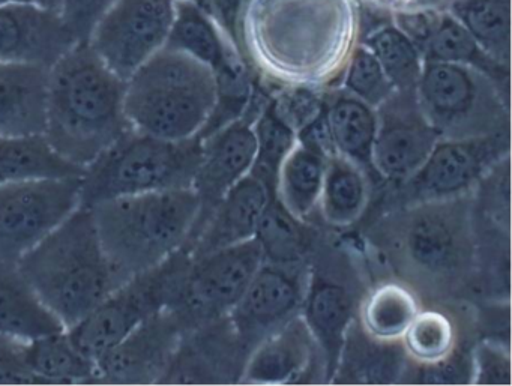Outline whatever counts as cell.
<instances>
[{"instance_id": "6da1fadb", "label": "cell", "mask_w": 512, "mask_h": 386, "mask_svg": "<svg viewBox=\"0 0 512 386\" xmlns=\"http://www.w3.org/2000/svg\"><path fill=\"white\" fill-rule=\"evenodd\" d=\"M359 35V0H245L238 20L242 58L283 85L334 82Z\"/></svg>"}, {"instance_id": "7a4b0ae2", "label": "cell", "mask_w": 512, "mask_h": 386, "mask_svg": "<svg viewBox=\"0 0 512 386\" xmlns=\"http://www.w3.org/2000/svg\"><path fill=\"white\" fill-rule=\"evenodd\" d=\"M124 98L125 80L88 43L76 44L49 70L44 139L85 170L130 133Z\"/></svg>"}, {"instance_id": "3957f363", "label": "cell", "mask_w": 512, "mask_h": 386, "mask_svg": "<svg viewBox=\"0 0 512 386\" xmlns=\"http://www.w3.org/2000/svg\"><path fill=\"white\" fill-rule=\"evenodd\" d=\"M473 206L466 194L394 209L377 227V239L395 269L421 290H460L478 265Z\"/></svg>"}, {"instance_id": "277c9868", "label": "cell", "mask_w": 512, "mask_h": 386, "mask_svg": "<svg viewBox=\"0 0 512 386\" xmlns=\"http://www.w3.org/2000/svg\"><path fill=\"white\" fill-rule=\"evenodd\" d=\"M17 266L67 329L121 286L98 238L91 209L82 206L28 251Z\"/></svg>"}, {"instance_id": "5b68a950", "label": "cell", "mask_w": 512, "mask_h": 386, "mask_svg": "<svg viewBox=\"0 0 512 386\" xmlns=\"http://www.w3.org/2000/svg\"><path fill=\"white\" fill-rule=\"evenodd\" d=\"M88 209L104 253L122 284L187 247L202 203L194 188H179L116 197Z\"/></svg>"}, {"instance_id": "8992f818", "label": "cell", "mask_w": 512, "mask_h": 386, "mask_svg": "<svg viewBox=\"0 0 512 386\" xmlns=\"http://www.w3.org/2000/svg\"><path fill=\"white\" fill-rule=\"evenodd\" d=\"M217 97V76L211 68L164 47L125 80V115L136 133L193 139L208 124Z\"/></svg>"}, {"instance_id": "52a82bcc", "label": "cell", "mask_w": 512, "mask_h": 386, "mask_svg": "<svg viewBox=\"0 0 512 386\" xmlns=\"http://www.w3.org/2000/svg\"><path fill=\"white\" fill-rule=\"evenodd\" d=\"M202 139L163 140L131 130L80 176V206L154 191L193 188Z\"/></svg>"}, {"instance_id": "ba28073f", "label": "cell", "mask_w": 512, "mask_h": 386, "mask_svg": "<svg viewBox=\"0 0 512 386\" xmlns=\"http://www.w3.org/2000/svg\"><path fill=\"white\" fill-rule=\"evenodd\" d=\"M415 94L422 113L442 139L509 130L508 95L475 68L424 61Z\"/></svg>"}, {"instance_id": "9c48e42d", "label": "cell", "mask_w": 512, "mask_h": 386, "mask_svg": "<svg viewBox=\"0 0 512 386\" xmlns=\"http://www.w3.org/2000/svg\"><path fill=\"white\" fill-rule=\"evenodd\" d=\"M188 262V251H178L157 268L134 275L116 287L91 314L67 329L74 343L86 355L97 359L140 323L167 310Z\"/></svg>"}, {"instance_id": "30bf717a", "label": "cell", "mask_w": 512, "mask_h": 386, "mask_svg": "<svg viewBox=\"0 0 512 386\" xmlns=\"http://www.w3.org/2000/svg\"><path fill=\"white\" fill-rule=\"evenodd\" d=\"M263 263L256 238L190 257L172 304L184 331L229 314Z\"/></svg>"}, {"instance_id": "8fae6325", "label": "cell", "mask_w": 512, "mask_h": 386, "mask_svg": "<svg viewBox=\"0 0 512 386\" xmlns=\"http://www.w3.org/2000/svg\"><path fill=\"white\" fill-rule=\"evenodd\" d=\"M509 157V130L466 139H440L409 178L395 184V209L466 196L491 167Z\"/></svg>"}, {"instance_id": "7c38bea8", "label": "cell", "mask_w": 512, "mask_h": 386, "mask_svg": "<svg viewBox=\"0 0 512 386\" xmlns=\"http://www.w3.org/2000/svg\"><path fill=\"white\" fill-rule=\"evenodd\" d=\"M79 206L80 176L0 184V259L19 262Z\"/></svg>"}, {"instance_id": "4fadbf2b", "label": "cell", "mask_w": 512, "mask_h": 386, "mask_svg": "<svg viewBox=\"0 0 512 386\" xmlns=\"http://www.w3.org/2000/svg\"><path fill=\"white\" fill-rule=\"evenodd\" d=\"M178 0H115L88 44L104 64L127 80L166 47Z\"/></svg>"}, {"instance_id": "5bb4252c", "label": "cell", "mask_w": 512, "mask_h": 386, "mask_svg": "<svg viewBox=\"0 0 512 386\" xmlns=\"http://www.w3.org/2000/svg\"><path fill=\"white\" fill-rule=\"evenodd\" d=\"M376 112L374 170L380 179L398 184L421 167L442 136L425 118L415 91H395Z\"/></svg>"}, {"instance_id": "9a60e30c", "label": "cell", "mask_w": 512, "mask_h": 386, "mask_svg": "<svg viewBox=\"0 0 512 386\" xmlns=\"http://www.w3.org/2000/svg\"><path fill=\"white\" fill-rule=\"evenodd\" d=\"M182 334L184 328L172 311L154 314L95 359L94 383L160 385Z\"/></svg>"}, {"instance_id": "2e32d148", "label": "cell", "mask_w": 512, "mask_h": 386, "mask_svg": "<svg viewBox=\"0 0 512 386\" xmlns=\"http://www.w3.org/2000/svg\"><path fill=\"white\" fill-rule=\"evenodd\" d=\"M301 265L263 262L241 298L229 311V322L244 347H254L266 335L301 313L308 271Z\"/></svg>"}, {"instance_id": "e0dca14e", "label": "cell", "mask_w": 512, "mask_h": 386, "mask_svg": "<svg viewBox=\"0 0 512 386\" xmlns=\"http://www.w3.org/2000/svg\"><path fill=\"white\" fill-rule=\"evenodd\" d=\"M263 104L265 101H257L253 92L247 109L239 118L208 136L200 137L202 161L193 188L199 196L202 209L191 239L226 191L251 172L257 154L253 124Z\"/></svg>"}, {"instance_id": "ac0fdd59", "label": "cell", "mask_w": 512, "mask_h": 386, "mask_svg": "<svg viewBox=\"0 0 512 386\" xmlns=\"http://www.w3.org/2000/svg\"><path fill=\"white\" fill-rule=\"evenodd\" d=\"M320 259L325 265H320L317 260L313 269L308 271L301 314L319 347L320 359L325 364V382H332L347 329L355 320L356 308L361 302H356L355 284L346 277L349 271L332 265L328 256Z\"/></svg>"}, {"instance_id": "d6986e66", "label": "cell", "mask_w": 512, "mask_h": 386, "mask_svg": "<svg viewBox=\"0 0 512 386\" xmlns=\"http://www.w3.org/2000/svg\"><path fill=\"white\" fill-rule=\"evenodd\" d=\"M76 44L56 11L0 5V62L50 70Z\"/></svg>"}, {"instance_id": "ffe728a7", "label": "cell", "mask_w": 512, "mask_h": 386, "mask_svg": "<svg viewBox=\"0 0 512 386\" xmlns=\"http://www.w3.org/2000/svg\"><path fill=\"white\" fill-rule=\"evenodd\" d=\"M268 200V187L248 173L218 200L184 250L196 259L256 238L257 226Z\"/></svg>"}, {"instance_id": "44dd1931", "label": "cell", "mask_w": 512, "mask_h": 386, "mask_svg": "<svg viewBox=\"0 0 512 386\" xmlns=\"http://www.w3.org/2000/svg\"><path fill=\"white\" fill-rule=\"evenodd\" d=\"M319 359L316 340L302 314H298L253 347L239 382L260 385L299 382Z\"/></svg>"}, {"instance_id": "7402d4cb", "label": "cell", "mask_w": 512, "mask_h": 386, "mask_svg": "<svg viewBox=\"0 0 512 386\" xmlns=\"http://www.w3.org/2000/svg\"><path fill=\"white\" fill-rule=\"evenodd\" d=\"M166 49L185 53L202 62L217 77L245 70L241 53L196 0L176 2L175 20Z\"/></svg>"}, {"instance_id": "603a6c76", "label": "cell", "mask_w": 512, "mask_h": 386, "mask_svg": "<svg viewBox=\"0 0 512 386\" xmlns=\"http://www.w3.org/2000/svg\"><path fill=\"white\" fill-rule=\"evenodd\" d=\"M47 79V68L0 62V136L44 133Z\"/></svg>"}, {"instance_id": "cb8c5ba5", "label": "cell", "mask_w": 512, "mask_h": 386, "mask_svg": "<svg viewBox=\"0 0 512 386\" xmlns=\"http://www.w3.org/2000/svg\"><path fill=\"white\" fill-rule=\"evenodd\" d=\"M325 110L335 152L361 167L370 181L379 178L373 166L376 109L340 88L325 95Z\"/></svg>"}, {"instance_id": "d4e9b609", "label": "cell", "mask_w": 512, "mask_h": 386, "mask_svg": "<svg viewBox=\"0 0 512 386\" xmlns=\"http://www.w3.org/2000/svg\"><path fill=\"white\" fill-rule=\"evenodd\" d=\"M64 329L67 328L23 277L17 263L0 259V335L31 341Z\"/></svg>"}, {"instance_id": "484cf974", "label": "cell", "mask_w": 512, "mask_h": 386, "mask_svg": "<svg viewBox=\"0 0 512 386\" xmlns=\"http://www.w3.org/2000/svg\"><path fill=\"white\" fill-rule=\"evenodd\" d=\"M326 160L319 149L296 140L281 163L275 196L293 217L305 221L319 208Z\"/></svg>"}, {"instance_id": "4316f807", "label": "cell", "mask_w": 512, "mask_h": 386, "mask_svg": "<svg viewBox=\"0 0 512 386\" xmlns=\"http://www.w3.org/2000/svg\"><path fill=\"white\" fill-rule=\"evenodd\" d=\"M370 202V178L352 161L334 154L326 160L319 211L329 226L343 229L364 215Z\"/></svg>"}, {"instance_id": "83f0119b", "label": "cell", "mask_w": 512, "mask_h": 386, "mask_svg": "<svg viewBox=\"0 0 512 386\" xmlns=\"http://www.w3.org/2000/svg\"><path fill=\"white\" fill-rule=\"evenodd\" d=\"M424 61L449 62L481 71L508 89L509 67L491 58L460 22L446 10L439 11L430 37L421 50Z\"/></svg>"}, {"instance_id": "f1b7e54d", "label": "cell", "mask_w": 512, "mask_h": 386, "mask_svg": "<svg viewBox=\"0 0 512 386\" xmlns=\"http://www.w3.org/2000/svg\"><path fill=\"white\" fill-rule=\"evenodd\" d=\"M421 310L418 296L406 284L389 283L371 289L358 307V323L368 337L385 343L401 341Z\"/></svg>"}, {"instance_id": "f546056e", "label": "cell", "mask_w": 512, "mask_h": 386, "mask_svg": "<svg viewBox=\"0 0 512 386\" xmlns=\"http://www.w3.org/2000/svg\"><path fill=\"white\" fill-rule=\"evenodd\" d=\"M83 170L65 161L40 136H0V184L28 179L79 178Z\"/></svg>"}, {"instance_id": "4dcf8cb0", "label": "cell", "mask_w": 512, "mask_h": 386, "mask_svg": "<svg viewBox=\"0 0 512 386\" xmlns=\"http://www.w3.org/2000/svg\"><path fill=\"white\" fill-rule=\"evenodd\" d=\"M406 358L401 341L385 343L368 337L355 317L347 329L338 368H346L353 382H397V376L406 371Z\"/></svg>"}, {"instance_id": "1f68e13d", "label": "cell", "mask_w": 512, "mask_h": 386, "mask_svg": "<svg viewBox=\"0 0 512 386\" xmlns=\"http://www.w3.org/2000/svg\"><path fill=\"white\" fill-rule=\"evenodd\" d=\"M28 361L43 385L94 383L97 365L74 343L70 332H55L26 343Z\"/></svg>"}, {"instance_id": "d6a6232c", "label": "cell", "mask_w": 512, "mask_h": 386, "mask_svg": "<svg viewBox=\"0 0 512 386\" xmlns=\"http://www.w3.org/2000/svg\"><path fill=\"white\" fill-rule=\"evenodd\" d=\"M500 64L511 59V0H452L446 8Z\"/></svg>"}, {"instance_id": "836d02e7", "label": "cell", "mask_w": 512, "mask_h": 386, "mask_svg": "<svg viewBox=\"0 0 512 386\" xmlns=\"http://www.w3.org/2000/svg\"><path fill=\"white\" fill-rule=\"evenodd\" d=\"M308 229L304 221L293 217L281 205L275 191H269V200L256 232L257 242L262 248L263 262L283 266L304 263L311 245Z\"/></svg>"}, {"instance_id": "e575fe53", "label": "cell", "mask_w": 512, "mask_h": 386, "mask_svg": "<svg viewBox=\"0 0 512 386\" xmlns=\"http://www.w3.org/2000/svg\"><path fill=\"white\" fill-rule=\"evenodd\" d=\"M359 43L373 53L395 91H415L424 58L418 46L392 22L391 16L359 35Z\"/></svg>"}, {"instance_id": "d590c367", "label": "cell", "mask_w": 512, "mask_h": 386, "mask_svg": "<svg viewBox=\"0 0 512 386\" xmlns=\"http://www.w3.org/2000/svg\"><path fill=\"white\" fill-rule=\"evenodd\" d=\"M257 154L251 175L263 182L269 191H275L278 169L290 149L296 145V131L284 121L275 109L272 97L266 100L254 119Z\"/></svg>"}, {"instance_id": "8d00e7d4", "label": "cell", "mask_w": 512, "mask_h": 386, "mask_svg": "<svg viewBox=\"0 0 512 386\" xmlns=\"http://www.w3.org/2000/svg\"><path fill=\"white\" fill-rule=\"evenodd\" d=\"M404 352L418 365L436 364L448 358L457 344L455 325L439 310H419L401 338Z\"/></svg>"}, {"instance_id": "74e56055", "label": "cell", "mask_w": 512, "mask_h": 386, "mask_svg": "<svg viewBox=\"0 0 512 386\" xmlns=\"http://www.w3.org/2000/svg\"><path fill=\"white\" fill-rule=\"evenodd\" d=\"M341 88L377 109L395 92L373 53L361 43L353 47L341 74Z\"/></svg>"}, {"instance_id": "f35d334b", "label": "cell", "mask_w": 512, "mask_h": 386, "mask_svg": "<svg viewBox=\"0 0 512 386\" xmlns=\"http://www.w3.org/2000/svg\"><path fill=\"white\" fill-rule=\"evenodd\" d=\"M115 0H61L59 16L77 44L88 43Z\"/></svg>"}, {"instance_id": "ab89813d", "label": "cell", "mask_w": 512, "mask_h": 386, "mask_svg": "<svg viewBox=\"0 0 512 386\" xmlns=\"http://www.w3.org/2000/svg\"><path fill=\"white\" fill-rule=\"evenodd\" d=\"M511 361L508 347L484 341L473 350V380L478 385H509Z\"/></svg>"}, {"instance_id": "60d3db41", "label": "cell", "mask_w": 512, "mask_h": 386, "mask_svg": "<svg viewBox=\"0 0 512 386\" xmlns=\"http://www.w3.org/2000/svg\"><path fill=\"white\" fill-rule=\"evenodd\" d=\"M419 376L415 382L430 385H461L472 383L473 352L455 347L448 358L430 365H418Z\"/></svg>"}, {"instance_id": "b9f144b4", "label": "cell", "mask_w": 512, "mask_h": 386, "mask_svg": "<svg viewBox=\"0 0 512 386\" xmlns=\"http://www.w3.org/2000/svg\"><path fill=\"white\" fill-rule=\"evenodd\" d=\"M26 343L0 335V385H43L29 365Z\"/></svg>"}, {"instance_id": "7bdbcfd3", "label": "cell", "mask_w": 512, "mask_h": 386, "mask_svg": "<svg viewBox=\"0 0 512 386\" xmlns=\"http://www.w3.org/2000/svg\"><path fill=\"white\" fill-rule=\"evenodd\" d=\"M359 2L379 13L392 16V14L415 13V11L446 10L452 0H359Z\"/></svg>"}, {"instance_id": "ee69618b", "label": "cell", "mask_w": 512, "mask_h": 386, "mask_svg": "<svg viewBox=\"0 0 512 386\" xmlns=\"http://www.w3.org/2000/svg\"><path fill=\"white\" fill-rule=\"evenodd\" d=\"M0 5H23V7H35L59 13L61 0H0Z\"/></svg>"}, {"instance_id": "f6af8a7d", "label": "cell", "mask_w": 512, "mask_h": 386, "mask_svg": "<svg viewBox=\"0 0 512 386\" xmlns=\"http://www.w3.org/2000/svg\"><path fill=\"white\" fill-rule=\"evenodd\" d=\"M196 2H199V4L202 5L203 0H196Z\"/></svg>"}]
</instances>
